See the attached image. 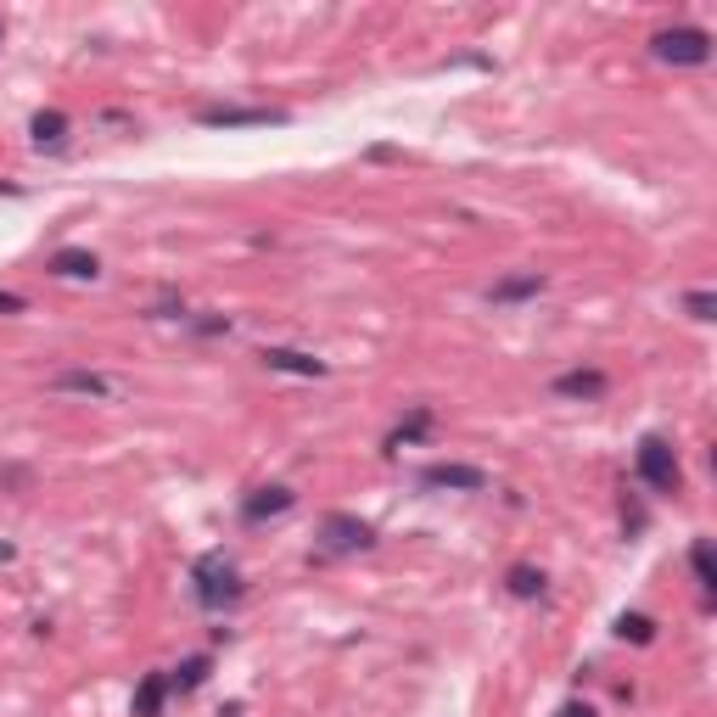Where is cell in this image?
I'll list each match as a JSON object with an SVG mask.
<instances>
[{"label":"cell","instance_id":"cell-1","mask_svg":"<svg viewBox=\"0 0 717 717\" xmlns=\"http://www.w3.org/2000/svg\"><path fill=\"white\" fill-rule=\"evenodd\" d=\"M191 583H197L202 611H225V605L241 600V577H236V566H230L225 555H202V561L191 566Z\"/></svg>","mask_w":717,"mask_h":717},{"label":"cell","instance_id":"cell-2","mask_svg":"<svg viewBox=\"0 0 717 717\" xmlns=\"http://www.w3.org/2000/svg\"><path fill=\"white\" fill-rule=\"evenodd\" d=\"M650 51L661 62H673V68H701V62H712V34L706 29H661L650 40Z\"/></svg>","mask_w":717,"mask_h":717},{"label":"cell","instance_id":"cell-3","mask_svg":"<svg viewBox=\"0 0 717 717\" xmlns=\"http://www.w3.org/2000/svg\"><path fill=\"white\" fill-rule=\"evenodd\" d=\"M639 482L645 488H656V493H678V482H684V471H678V454H673V443L667 437H645L639 443Z\"/></svg>","mask_w":717,"mask_h":717},{"label":"cell","instance_id":"cell-4","mask_svg":"<svg viewBox=\"0 0 717 717\" xmlns=\"http://www.w3.org/2000/svg\"><path fill=\"white\" fill-rule=\"evenodd\" d=\"M197 124H208V129H269V124H286V113H275V107H202Z\"/></svg>","mask_w":717,"mask_h":717},{"label":"cell","instance_id":"cell-5","mask_svg":"<svg viewBox=\"0 0 717 717\" xmlns=\"http://www.w3.org/2000/svg\"><path fill=\"white\" fill-rule=\"evenodd\" d=\"M325 549H331V555H348V549H370L376 544V533H370V521H359V516H325Z\"/></svg>","mask_w":717,"mask_h":717},{"label":"cell","instance_id":"cell-6","mask_svg":"<svg viewBox=\"0 0 717 717\" xmlns=\"http://www.w3.org/2000/svg\"><path fill=\"white\" fill-rule=\"evenodd\" d=\"M421 488H460V493H482L488 488V471L482 465H426L421 471Z\"/></svg>","mask_w":717,"mask_h":717},{"label":"cell","instance_id":"cell-7","mask_svg":"<svg viewBox=\"0 0 717 717\" xmlns=\"http://www.w3.org/2000/svg\"><path fill=\"white\" fill-rule=\"evenodd\" d=\"M292 505H297V493L281 488V482H269V488H253V499L241 505V521H247V527H258V521H269V516H286Z\"/></svg>","mask_w":717,"mask_h":717},{"label":"cell","instance_id":"cell-8","mask_svg":"<svg viewBox=\"0 0 717 717\" xmlns=\"http://www.w3.org/2000/svg\"><path fill=\"white\" fill-rule=\"evenodd\" d=\"M605 387H611L605 370H566V376L549 381V393L555 398H583V404H589V398H605Z\"/></svg>","mask_w":717,"mask_h":717},{"label":"cell","instance_id":"cell-9","mask_svg":"<svg viewBox=\"0 0 717 717\" xmlns=\"http://www.w3.org/2000/svg\"><path fill=\"white\" fill-rule=\"evenodd\" d=\"M51 275H62V281H96L101 275V258L85 253V247H62V253H51Z\"/></svg>","mask_w":717,"mask_h":717},{"label":"cell","instance_id":"cell-10","mask_svg":"<svg viewBox=\"0 0 717 717\" xmlns=\"http://www.w3.org/2000/svg\"><path fill=\"white\" fill-rule=\"evenodd\" d=\"M258 365L264 370H286V376H325V359L297 353V348H264L258 353Z\"/></svg>","mask_w":717,"mask_h":717},{"label":"cell","instance_id":"cell-11","mask_svg":"<svg viewBox=\"0 0 717 717\" xmlns=\"http://www.w3.org/2000/svg\"><path fill=\"white\" fill-rule=\"evenodd\" d=\"M51 387H57V393H85V398H118V393H124L118 381L96 376V370H62Z\"/></svg>","mask_w":717,"mask_h":717},{"label":"cell","instance_id":"cell-12","mask_svg":"<svg viewBox=\"0 0 717 717\" xmlns=\"http://www.w3.org/2000/svg\"><path fill=\"white\" fill-rule=\"evenodd\" d=\"M163 701H169V673H146L135 684V717H163Z\"/></svg>","mask_w":717,"mask_h":717},{"label":"cell","instance_id":"cell-13","mask_svg":"<svg viewBox=\"0 0 717 717\" xmlns=\"http://www.w3.org/2000/svg\"><path fill=\"white\" fill-rule=\"evenodd\" d=\"M29 135H34V146H62V141H68V113L40 107V113L29 118Z\"/></svg>","mask_w":717,"mask_h":717},{"label":"cell","instance_id":"cell-14","mask_svg":"<svg viewBox=\"0 0 717 717\" xmlns=\"http://www.w3.org/2000/svg\"><path fill=\"white\" fill-rule=\"evenodd\" d=\"M538 292H544V275H538V269H527V275H510V281L488 286L493 303H521V297H538Z\"/></svg>","mask_w":717,"mask_h":717},{"label":"cell","instance_id":"cell-15","mask_svg":"<svg viewBox=\"0 0 717 717\" xmlns=\"http://www.w3.org/2000/svg\"><path fill=\"white\" fill-rule=\"evenodd\" d=\"M426 432H432V409H409V421H398L393 426V437H387V454H398V449H404V443H421V437Z\"/></svg>","mask_w":717,"mask_h":717},{"label":"cell","instance_id":"cell-16","mask_svg":"<svg viewBox=\"0 0 717 717\" xmlns=\"http://www.w3.org/2000/svg\"><path fill=\"white\" fill-rule=\"evenodd\" d=\"M544 583H549V577L538 572V566H510V572H505V589L516 594V600H538Z\"/></svg>","mask_w":717,"mask_h":717},{"label":"cell","instance_id":"cell-17","mask_svg":"<svg viewBox=\"0 0 717 717\" xmlns=\"http://www.w3.org/2000/svg\"><path fill=\"white\" fill-rule=\"evenodd\" d=\"M689 572H695L701 594H717V566H712V544H706V538H695V544H689Z\"/></svg>","mask_w":717,"mask_h":717},{"label":"cell","instance_id":"cell-18","mask_svg":"<svg viewBox=\"0 0 717 717\" xmlns=\"http://www.w3.org/2000/svg\"><path fill=\"white\" fill-rule=\"evenodd\" d=\"M617 639H633V645H650L656 639V622L639 617V611H622L617 617Z\"/></svg>","mask_w":717,"mask_h":717},{"label":"cell","instance_id":"cell-19","mask_svg":"<svg viewBox=\"0 0 717 717\" xmlns=\"http://www.w3.org/2000/svg\"><path fill=\"white\" fill-rule=\"evenodd\" d=\"M202 678H208V656H191V661H180V673L169 678V689H197Z\"/></svg>","mask_w":717,"mask_h":717},{"label":"cell","instance_id":"cell-20","mask_svg":"<svg viewBox=\"0 0 717 717\" xmlns=\"http://www.w3.org/2000/svg\"><path fill=\"white\" fill-rule=\"evenodd\" d=\"M684 309H689V320H712L717 297H712V292H689V297H684Z\"/></svg>","mask_w":717,"mask_h":717},{"label":"cell","instance_id":"cell-21","mask_svg":"<svg viewBox=\"0 0 717 717\" xmlns=\"http://www.w3.org/2000/svg\"><path fill=\"white\" fill-rule=\"evenodd\" d=\"M29 309V297L23 292H0V314H23Z\"/></svg>","mask_w":717,"mask_h":717},{"label":"cell","instance_id":"cell-22","mask_svg":"<svg viewBox=\"0 0 717 717\" xmlns=\"http://www.w3.org/2000/svg\"><path fill=\"white\" fill-rule=\"evenodd\" d=\"M555 717H594V706H589V701H566Z\"/></svg>","mask_w":717,"mask_h":717},{"label":"cell","instance_id":"cell-23","mask_svg":"<svg viewBox=\"0 0 717 717\" xmlns=\"http://www.w3.org/2000/svg\"><path fill=\"white\" fill-rule=\"evenodd\" d=\"M219 717H241V706H225V712H219Z\"/></svg>","mask_w":717,"mask_h":717},{"label":"cell","instance_id":"cell-24","mask_svg":"<svg viewBox=\"0 0 717 717\" xmlns=\"http://www.w3.org/2000/svg\"><path fill=\"white\" fill-rule=\"evenodd\" d=\"M0 561H12V544H0Z\"/></svg>","mask_w":717,"mask_h":717},{"label":"cell","instance_id":"cell-25","mask_svg":"<svg viewBox=\"0 0 717 717\" xmlns=\"http://www.w3.org/2000/svg\"><path fill=\"white\" fill-rule=\"evenodd\" d=\"M0 40H6V23H0Z\"/></svg>","mask_w":717,"mask_h":717}]
</instances>
